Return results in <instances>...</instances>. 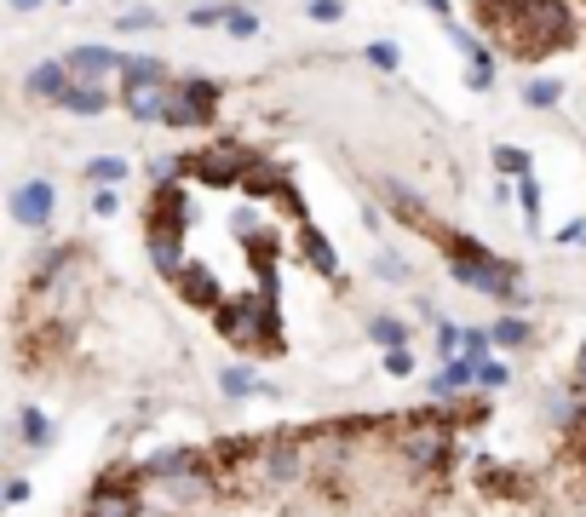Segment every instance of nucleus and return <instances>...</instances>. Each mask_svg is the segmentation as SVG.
I'll use <instances>...</instances> for the list:
<instances>
[{"instance_id":"1","label":"nucleus","mask_w":586,"mask_h":517,"mask_svg":"<svg viewBox=\"0 0 586 517\" xmlns=\"http://www.w3.org/2000/svg\"><path fill=\"white\" fill-rule=\"evenodd\" d=\"M213 328L225 345L248 357H282V317H276V299H265L259 288L254 294H230L219 310H213Z\"/></svg>"},{"instance_id":"2","label":"nucleus","mask_w":586,"mask_h":517,"mask_svg":"<svg viewBox=\"0 0 586 517\" xmlns=\"http://www.w3.org/2000/svg\"><path fill=\"white\" fill-rule=\"evenodd\" d=\"M455 448H460L455 426H448L437 408H426V414H414V420L403 426V437H397V460H403L414 477H426V471H443L448 460H455Z\"/></svg>"},{"instance_id":"3","label":"nucleus","mask_w":586,"mask_h":517,"mask_svg":"<svg viewBox=\"0 0 586 517\" xmlns=\"http://www.w3.org/2000/svg\"><path fill=\"white\" fill-rule=\"evenodd\" d=\"M219 98H225V87H219V81H207V76L167 81L161 127H213V121H219Z\"/></svg>"},{"instance_id":"4","label":"nucleus","mask_w":586,"mask_h":517,"mask_svg":"<svg viewBox=\"0 0 586 517\" xmlns=\"http://www.w3.org/2000/svg\"><path fill=\"white\" fill-rule=\"evenodd\" d=\"M248 161H254V150H241V145H207L201 156H190V172L201 185H219V190H230V185H241V172H248Z\"/></svg>"},{"instance_id":"5","label":"nucleus","mask_w":586,"mask_h":517,"mask_svg":"<svg viewBox=\"0 0 586 517\" xmlns=\"http://www.w3.org/2000/svg\"><path fill=\"white\" fill-rule=\"evenodd\" d=\"M254 460H259L265 489H294L299 471H305V455H299V443H294V437H265Z\"/></svg>"},{"instance_id":"6","label":"nucleus","mask_w":586,"mask_h":517,"mask_svg":"<svg viewBox=\"0 0 586 517\" xmlns=\"http://www.w3.org/2000/svg\"><path fill=\"white\" fill-rule=\"evenodd\" d=\"M52 213H58V190H52V179H23V185L12 190V219H18L23 230H47Z\"/></svg>"},{"instance_id":"7","label":"nucleus","mask_w":586,"mask_h":517,"mask_svg":"<svg viewBox=\"0 0 586 517\" xmlns=\"http://www.w3.org/2000/svg\"><path fill=\"white\" fill-rule=\"evenodd\" d=\"M448 41H455L460 58H466V87H471V92H489V87H495V52L483 47L466 23H455V18H448Z\"/></svg>"},{"instance_id":"8","label":"nucleus","mask_w":586,"mask_h":517,"mask_svg":"<svg viewBox=\"0 0 586 517\" xmlns=\"http://www.w3.org/2000/svg\"><path fill=\"white\" fill-rule=\"evenodd\" d=\"M179 299H185V305H196V310H207V317H213V310L225 305V282H219V276L207 270L201 259H190V265L179 270Z\"/></svg>"},{"instance_id":"9","label":"nucleus","mask_w":586,"mask_h":517,"mask_svg":"<svg viewBox=\"0 0 586 517\" xmlns=\"http://www.w3.org/2000/svg\"><path fill=\"white\" fill-rule=\"evenodd\" d=\"M190 219H196V201H190V190L185 185H161L156 196H150V225L156 230H190Z\"/></svg>"},{"instance_id":"10","label":"nucleus","mask_w":586,"mask_h":517,"mask_svg":"<svg viewBox=\"0 0 586 517\" xmlns=\"http://www.w3.org/2000/svg\"><path fill=\"white\" fill-rule=\"evenodd\" d=\"M63 69H69V81H103V76H121V52L116 47H98V41H87V47H76L63 58Z\"/></svg>"},{"instance_id":"11","label":"nucleus","mask_w":586,"mask_h":517,"mask_svg":"<svg viewBox=\"0 0 586 517\" xmlns=\"http://www.w3.org/2000/svg\"><path fill=\"white\" fill-rule=\"evenodd\" d=\"M207 460H201V448H161V455H150V460H138V477H150V483H172V477H185V471H201Z\"/></svg>"},{"instance_id":"12","label":"nucleus","mask_w":586,"mask_h":517,"mask_svg":"<svg viewBox=\"0 0 586 517\" xmlns=\"http://www.w3.org/2000/svg\"><path fill=\"white\" fill-rule=\"evenodd\" d=\"M145 248H150V265H156L161 276H172V282H179V270L190 265L185 236H179V230H156V225H145Z\"/></svg>"},{"instance_id":"13","label":"nucleus","mask_w":586,"mask_h":517,"mask_svg":"<svg viewBox=\"0 0 586 517\" xmlns=\"http://www.w3.org/2000/svg\"><path fill=\"white\" fill-rule=\"evenodd\" d=\"M87 517H145V500H138V489H103V483H92Z\"/></svg>"},{"instance_id":"14","label":"nucleus","mask_w":586,"mask_h":517,"mask_svg":"<svg viewBox=\"0 0 586 517\" xmlns=\"http://www.w3.org/2000/svg\"><path fill=\"white\" fill-rule=\"evenodd\" d=\"M121 110H127L138 127H161V110H167V87H121Z\"/></svg>"},{"instance_id":"15","label":"nucleus","mask_w":586,"mask_h":517,"mask_svg":"<svg viewBox=\"0 0 586 517\" xmlns=\"http://www.w3.org/2000/svg\"><path fill=\"white\" fill-rule=\"evenodd\" d=\"M23 92H29V98H47V103H58V98L69 92V69H63V58L34 63L29 76H23Z\"/></svg>"},{"instance_id":"16","label":"nucleus","mask_w":586,"mask_h":517,"mask_svg":"<svg viewBox=\"0 0 586 517\" xmlns=\"http://www.w3.org/2000/svg\"><path fill=\"white\" fill-rule=\"evenodd\" d=\"M299 248H305V265H310V270H322L328 282H339V253H334V241H328L317 225H310V219L299 225Z\"/></svg>"},{"instance_id":"17","label":"nucleus","mask_w":586,"mask_h":517,"mask_svg":"<svg viewBox=\"0 0 586 517\" xmlns=\"http://www.w3.org/2000/svg\"><path fill=\"white\" fill-rule=\"evenodd\" d=\"M58 110L81 116V121H98L103 110H110V92H103V87H92V81H69V92L58 98Z\"/></svg>"},{"instance_id":"18","label":"nucleus","mask_w":586,"mask_h":517,"mask_svg":"<svg viewBox=\"0 0 586 517\" xmlns=\"http://www.w3.org/2000/svg\"><path fill=\"white\" fill-rule=\"evenodd\" d=\"M121 81H127V87H167L172 76H167V63H161V58H150V52H127V58H121Z\"/></svg>"},{"instance_id":"19","label":"nucleus","mask_w":586,"mask_h":517,"mask_svg":"<svg viewBox=\"0 0 586 517\" xmlns=\"http://www.w3.org/2000/svg\"><path fill=\"white\" fill-rule=\"evenodd\" d=\"M81 172H87V185H92V190H121V185H127V172H132V161H127V156H92Z\"/></svg>"},{"instance_id":"20","label":"nucleus","mask_w":586,"mask_h":517,"mask_svg":"<svg viewBox=\"0 0 586 517\" xmlns=\"http://www.w3.org/2000/svg\"><path fill=\"white\" fill-rule=\"evenodd\" d=\"M282 185H288V172L270 167L265 156H254L248 172H241V190H248V196H270V201H276V190H282Z\"/></svg>"},{"instance_id":"21","label":"nucleus","mask_w":586,"mask_h":517,"mask_svg":"<svg viewBox=\"0 0 586 517\" xmlns=\"http://www.w3.org/2000/svg\"><path fill=\"white\" fill-rule=\"evenodd\" d=\"M489 339H495V351H524V345L535 339V328L517 317V310H506L500 322H489Z\"/></svg>"},{"instance_id":"22","label":"nucleus","mask_w":586,"mask_h":517,"mask_svg":"<svg viewBox=\"0 0 586 517\" xmlns=\"http://www.w3.org/2000/svg\"><path fill=\"white\" fill-rule=\"evenodd\" d=\"M489 161L500 167V179H506V185L535 179V156H529V150H517V145H495V156H489Z\"/></svg>"},{"instance_id":"23","label":"nucleus","mask_w":586,"mask_h":517,"mask_svg":"<svg viewBox=\"0 0 586 517\" xmlns=\"http://www.w3.org/2000/svg\"><path fill=\"white\" fill-rule=\"evenodd\" d=\"M219 391L236 402V397H259V374L248 368V362H225L219 368Z\"/></svg>"},{"instance_id":"24","label":"nucleus","mask_w":586,"mask_h":517,"mask_svg":"<svg viewBox=\"0 0 586 517\" xmlns=\"http://www.w3.org/2000/svg\"><path fill=\"white\" fill-rule=\"evenodd\" d=\"M524 103H529V110H558V103H564V81H552V76L524 81Z\"/></svg>"},{"instance_id":"25","label":"nucleus","mask_w":586,"mask_h":517,"mask_svg":"<svg viewBox=\"0 0 586 517\" xmlns=\"http://www.w3.org/2000/svg\"><path fill=\"white\" fill-rule=\"evenodd\" d=\"M386 196H391V207H397V219H403V225H426V201H420V196H414L408 185L386 179Z\"/></svg>"},{"instance_id":"26","label":"nucleus","mask_w":586,"mask_h":517,"mask_svg":"<svg viewBox=\"0 0 586 517\" xmlns=\"http://www.w3.org/2000/svg\"><path fill=\"white\" fill-rule=\"evenodd\" d=\"M489 357H495V339H489V328H460V362L483 368Z\"/></svg>"},{"instance_id":"27","label":"nucleus","mask_w":586,"mask_h":517,"mask_svg":"<svg viewBox=\"0 0 586 517\" xmlns=\"http://www.w3.org/2000/svg\"><path fill=\"white\" fill-rule=\"evenodd\" d=\"M225 34H230V41H254V34L265 29L259 23V12H248V7H236V0H230V7H225V23H219Z\"/></svg>"},{"instance_id":"28","label":"nucleus","mask_w":586,"mask_h":517,"mask_svg":"<svg viewBox=\"0 0 586 517\" xmlns=\"http://www.w3.org/2000/svg\"><path fill=\"white\" fill-rule=\"evenodd\" d=\"M368 339L379 345V351H403L408 345V328L397 317H368Z\"/></svg>"},{"instance_id":"29","label":"nucleus","mask_w":586,"mask_h":517,"mask_svg":"<svg viewBox=\"0 0 586 517\" xmlns=\"http://www.w3.org/2000/svg\"><path fill=\"white\" fill-rule=\"evenodd\" d=\"M18 431H23L29 448H47V443H52V420H47L41 408H23V414H18Z\"/></svg>"},{"instance_id":"30","label":"nucleus","mask_w":586,"mask_h":517,"mask_svg":"<svg viewBox=\"0 0 586 517\" xmlns=\"http://www.w3.org/2000/svg\"><path fill=\"white\" fill-rule=\"evenodd\" d=\"M575 408H580V391H558V397H546V420L558 431H575Z\"/></svg>"},{"instance_id":"31","label":"nucleus","mask_w":586,"mask_h":517,"mask_svg":"<svg viewBox=\"0 0 586 517\" xmlns=\"http://www.w3.org/2000/svg\"><path fill=\"white\" fill-rule=\"evenodd\" d=\"M161 23V12L156 7H132V12H121L116 18V34H145V29H156Z\"/></svg>"},{"instance_id":"32","label":"nucleus","mask_w":586,"mask_h":517,"mask_svg":"<svg viewBox=\"0 0 586 517\" xmlns=\"http://www.w3.org/2000/svg\"><path fill=\"white\" fill-rule=\"evenodd\" d=\"M368 63L379 69V76H397V63H403L397 41H368Z\"/></svg>"},{"instance_id":"33","label":"nucleus","mask_w":586,"mask_h":517,"mask_svg":"<svg viewBox=\"0 0 586 517\" xmlns=\"http://www.w3.org/2000/svg\"><path fill=\"white\" fill-rule=\"evenodd\" d=\"M517 207H524L529 230H540V179H524V185H517Z\"/></svg>"},{"instance_id":"34","label":"nucleus","mask_w":586,"mask_h":517,"mask_svg":"<svg viewBox=\"0 0 586 517\" xmlns=\"http://www.w3.org/2000/svg\"><path fill=\"white\" fill-rule=\"evenodd\" d=\"M259 230H265V225H259V207H254V201L230 213V236H236V241H248V236H259Z\"/></svg>"},{"instance_id":"35","label":"nucleus","mask_w":586,"mask_h":517,"mask_svg":"<svg viewBox=\"0 0 586 517\" xmlns=\"http://www.w3.org/2000/svg\"><path fill=\"white\" fill-rule=\"evenodd\" d=\"M477 386H483V391H500V386H511V368L489 357V362H483V368H477Z\"/></svg>"},{"instance_id":"36","label":"nucleus","mask_w":586,"mask_h":517,"mask_svg":"<svg viewBox=\"0 0 586 517\" xmlns=\"http://www.w3.org/2000/svg\"><path fill=\"white\" fill-rule=\"evenodd\" d=\"M305 18L310 23H339L345 18V0H305Z\"/></svg>"},{"instance_id":"37","label":"nucleus","mask_w":586,"mask_h":517,"mask_svg":"<svg viewBox=\"0 0 586 517\" xmlns=\"http://www.w3.org/2000/svg\"><path fill=\"white\" fill-rule=\"evenodd\" d=\"M374 276H379V282H408L414 270H408L397 253H379V259H374Z\"/></svg>"},{"instance_id":"38","label":"nucleus","mask_w":586,"mask_h":517,"mask_svg":"<svg viewBox=\"0 0 586 517\" xmlns=\"http://www.w3.org/2000/svg\"><path fill=\"white\" fill-rule=\"evenodd\" d=\"M414 368H420V357H414L408 345H403V351H386V374L391 379H414Z\"/></svg>"},{"instance_id":"39","label":"nucleus","mask_w":586,"mask_h":517,"mask_svg":"<svg viewBox=\"0 0 586 517\" xmlns=\"http://www.w3.org/2000/svg\"><path fill=\"white\" fill-rule=\"evenodd\" d=\"M437 357H443V362L460 357V328H455V322H437Z\"/></svg>"},{"instance_id":"40","label":"nucleus","mask_w":586,"mask_h":517,"mask_svg":"<svg viewBox=\"0 0 586 517\" xmlns=\"http://www.w3.org/2000/svg\"><path fill=\"white\" fill-rule=\"evenodd\" d=\"M225 7H230V0H219V7H190L185 23L190 29H213V23H225Z\"/></svg>"},{"instance_id":"41","label":"nucleus","mask_w":586,"mask_h":517,"mask_svg":"<svg viewBox=\"0 0 586 517\" xmlns=\"http://www.w3.org/2000/svg\"><path fill=\"white\" fill-rule=\"evenodd\" d=\"M92 213L98 219H116L121 213V190H92Z\"/></svg>"},{"instance_id":"42","label":"nucleus","mask_w":586,"mask_h":517,"mask_svg":"<svg viewBox=\"0 0 586 517\" xmlns=\"http://www.w3.org/2000/svg\"><path fill=\"white\" fill-rule=\"evenodd\" d=\"M29 495H34V483H29V477H12V483H7V506H23Z\"/></svg>"},{"instance_id":"43","label":"nucleus","mask_w":586,"mask_h":517,"mask_svg":"<svg viewBox=\"0 0 586 517\" xmlns=\"http://www.w3.org/2000/svg\"><path fill=\"white\" fill-rule=\"evenodd\" d=\"M558 241H564V248H575V241H586V219H569V225L558 230Z\"/></svg>"},{"instance_id":"44","label":"nucleus","mask_w":586,"mask_h":517,"mask_svg":"<svg viewBox=\"0 0 586 517\" xmlns=\"http://www.w3.org/2000/svg\"><path fill=\"white\" fill-rule=\"evenodd\" d=\"M7 7H12L18 18H29V12H41V7H47V0H7Z\"/></svg>"},{"instance_id":"45","label":"nucleus","mask_w":586,"mask_h":517,"mask_svg":"<svg viewBox=\"0 0 586 517\" xmlns=\"http://www.w3.org/2000/svg\"><path fill=\"white\" fill-rule=\"evenodd\" d=\"M575 391H586V345H580V357H575Z\"/></svg>"},{"instance_id":"46","label":"nucleus","mask_w":586,"mask_h":517,"mask_svg":"<svg viewBox=\"0 0 586 517\" xmlns=\"http://www.w3.org/2000/svg\"><path fill=\"white\" fill-rule=\"evenodd\" d=\"M420 7H431L437 18H448V0H420Z\"/></svg>"},{"instance_id":"47","label":"nucleus","mask_w":586,"mask_h":517,"mask_svg":"<svg viewBox=\"0 0 586 517\" xmlns=\"http://www.w3.org/2000/svg\"><path fill=\"white\" fill-rule=\"evenodd\" d=\"M0 506H7V483H0Z\"/></svg>"},{"instance_id":"48","label":"nucleus","mask_w":586,"mask_h":517,"mask_svg":"<svg viewBox=\"0 0 586 517\" xmlns=\"http://www.w3.org/2000/svg\"><path fill=\"white\" fill-rule=\"evenodd\" d=\"M63 7H76V0H63Z\"/></svg>"}]
</instances>
